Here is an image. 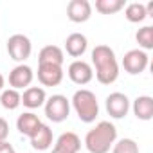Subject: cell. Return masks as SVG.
<instances>
[{
  "mask_svg": "<svg viewBox=\"0 0 153 153\" xmlns=\"http://www.w3.org/2000/svg\"><path fill=\"white\" fill-rule=\"evenodd\" d=\"M33 79H34V72H33V68H31L29 65H25V63L16 65V67L9 72V87L15 88V90H18V92L29 88V85L33 83Z\"/></svg>",
  "mask_w": 153,
  "mask_h": 153,
  "instance_id": "9",
  "label": "cell"
},
{
  "mask_svg": "<svg viewBox=\"0 0 153 153\" xmlns=\"http://www.w3.org/2000/svg\"><path fill=\"white\" fill-rule=\"evenodd\" d=\"M124 6V0H96V11L101 15H115Z\"/></svg>",
  "mask_w": 153,
  "mask_h": 153,
  "instance_id": "21",
  "label": "cell"
},
{
  "mask_svg": "<svg viewBox=\"0 0 153 153\" xmlns=\"http://www.w3.org/2000/svg\"><path fill=\"white\" fill-rule=\"evenodd\" d=\"M63 61H65V54H63V49L58 45H45L38 54V63H49V65L63 67Z\"/></svg>",
  "mask_w": 153,
  "mask_h": 153,
  "instance_id": "18",
  "label": "cell"
},
{
  "mask_svg": "<svg viewBox=\"0 0 153 153\" xmlns=\"http://www.w3.org/2000/svg\"><path fill=\"white\" fill-rule=\"evenodd\" d=\"M92 65L96 68V79L101 85H112L119 78V63L115 52L108 45H96L92 51Z\"/></svg>",
  "mask_w": 153,
  "mask_h": 153,
  "instance_id": "1",
  "label": "cell"
},
{
  "mask_svg": "<svg viewBox=\"0 0 153 153\" xmlns=\"http://www.w3.org/2000/svg\"><path fill=\"white\" fill-rule=\"evenodd\" d=\"M0 153H16V149L13 148V144L4 140V142H0Z\"/></svg>",
  "mask_w": 153,
  "mask_h": 153,
  "instance_id": "25",
  "label": "cell"
},
{
  "mask_svg": "<svg viewBox=\"0 0 153 153\" xmlns=\"http://www.w3.org/2000/svg\"><path fill=\"white\" fill-rule=\"evenodd\" d=\"M135 40H137L140 51L146 52V51L153 49V27H151V25L140 27V29L137 31V34H135Z\"/></svg>",
  "mask_w": 153,
  "mask_h": 153,
  "instance_id": "22",
  "label": "cell"
},
{
  "mask_svg": "<svg viewBox=\"0 0 153 153\" xmlns=\"http://www.w3.org/2000/svg\"><path fill=\"white\" fill-rule=\"evenodd\" d=\"M54 148L63 151V153H78L81 149V139L74 131H65L56 139Z\"/></svg>",
  "mask_w": 153,
  "mask_h": 153,
  "instance_id": "15",
  "label": "cell"
},
{
  "mask_svg": "<svg viewBox=\"0 0 153 153\" xmlns=\"http://www.w3.org/2000/svg\"><path fill=\"white\" fill-rule=\"evenodd\" d=\"M117 140V128L110 121H99L85 135V148L90 153H108Z\"/></svg>",
  "mask_w": 153,
  "mask_h": 153,
  "instance_id": "2",
  "label": "cell"
},
{
  "mask_svg": "<svg viewBox=\"0 0 153 153\" xmlns=\"http://www.w3.org/2000/svg\"><path fill=\"white\" fill-rule=\"evenodd\" d=\"M42 124V121H40V117L36 115V114H33V112H24L22 115H18V119H16V130L22 133V135H25V137H31L34 131H36V128Z\"/></svg>",
  "mask_w": 153,
  "mask_h": 153,
  "instance_id": "17",
  "label": "cell"
},
{
  "mask_svg": "<svg viewBox=\"0 0 153 153\" xmlns=\"http://www.w3.org/2000/svg\"><path fill=\"white\" fill-rule=\"evenodd\" d=\"M43 108H45V115L49 121L63 123V121H67V117L70 114V101L61 94H54L45 101Z\"/></svg>",
  "mask_w": 153,
  "mask_h": 153,
  "instance_id": "4",
  "label": "cell"
},
{
  "mask_svg": "<svg viewBox=\"0 0 153 153\" xmlns=\"http://www.w3.org/2000/svg\"><path fill=\"white\" fill-rule=\"evenodd\" d=\"M112 153H139V144L133 139H119L112 146Z\"/></svg>",
  "mask_w": 153,
  "mask_h": 153,
  "instance_id": "23",
  "label": "cell"
},
{
  "mask_svg": "<svg viewBox=\"0 0 153 153\" xmlns=\"http://www.w3.org/2000/svg\"><path fill=\"white\" fill-rule=\"evenodd\" d=\"M4 87H6V78L2 76V72H0V92L4 90Z\"/></svg>",
  "mask_w": 153,
  "mask_h": 153,
  "instance_id": "26",
  "label": "cell"
},
{
  "mask_svg": "<svg viewBox=\"0 0 153 153\" xmlns=\"http://www.w3.org/2000/svg\"><path fill=\"white\" fill-rule=\"evenodd\" d=\"M31 140V146L33 149H38V151H45L52 146V130L49 128V124H40L36 128V131L29 137Z\"/></svg>",
  "mask_w": 153,
  "mask_h": 153,
  "instance_id": "13",
  "label": "cell"
},
{
  "mask_svg": "<svg viewBox=\"0 0 153 153\" xmlns=\"http://www.w3.org/2000/svg\"><path fill=\"white\" fill-rule=\"evenodd\" d=\"M7 135H9V123L4 117H0V142L7 140Z\"/></svg>",
  "mask_w": 153,
  "mask_h": 153,
  "instance_id": "24",
  "label": "cell"
},
{
  "mask_svg": "<svg viewBox=\"0 0 153 153\" xmlns=\"http://www.w3.org/2000/svg\"><path fill=\"white\" fill-rule=\"evenodd\" d=\"M67 74H68V78L72 83L76 85H88L92 79H94V68L90 63L83 61V59H74L68 68H67Z\"/></svg>",
  "mask_w": 153,
  "mask_h": 153,
  "instance_id": "7",
  "label": "cell"
},
{
  "mask_svg": "<svg viewBox=\"0 0 153 153\" xmlns=\"http://www.w3.org/2000/svg\"><path fill=\"white\" fill-rule=\"evenodd\" d=\"M45 101H47V94H45V90L42 87H29L22 94V105L27 106L29 110L43 106Z\"/></svg>",
  "mask_w": 153,
  "mask_h": 153,
  "instance_id": "14",
  "label": "cell"
},
{
  "mask_svg": "<svg viewBox=\"0 0 153 153\" xmlns=\"http://www.w3.org/2000/svg\"><path fill=\"white\" fill-rule=\"evenodd\" d=\"M67 16L74 24H85L92 16V4L88 0H70L67 4Z\"/></svg>",
  "mask_w": 153,
  "mask_h": 153,
  "instance_id": "11",
  "label": "cell"
},
{
  "mask_svg": "<svg viewBox=\"0 0 153 153\" xmlns=\"http://www.w3.org/2000/svg\"><path fill=\"white\" fill-rule=\"evenodd\" d=\"M105 105H106L108 115L114 119H123L130 112V99L123 92H112L110 96H106Z\"/></svg>",
  "mask_w": 153,
  "mask_h": 153,
  "instance_id": "8",
  "label": "cell"
},
{
  "mask_svg": "<svg viewBox=\"0 0 153 153\" xmlns=\"http://www.w3.org/2000/svg\"><path fill=\"white\" fill-rule=\"evenodd\" d=\"M70 105L76 112V115L79 117V121L83 123H94L99 115V103H97V97L92 90L88 88H79L76 90L72 99H70Z\"/></svg>",
  "mask_w": 153,
  "mask_h": 153,
  "instance_id": "3",
  "label": "cell"
},
{
  "mask_svg": "<svg viewBox=\"0 0 153 153\" xmlns=\"http://www.w3.org/2000/svg\"><path fill=\"white\" fill-rule=\"evenodd\" d=\"M0 105L6 110H16L22 105V94L15 88H4L0 92Z\"/></svg>",
  "mask_w": 153,
  "mask_h": 153,
  "instance_id": "20",
  "label": "cell"
},
{
  "mask_svg": "<svg viewBox=\"0 0 153 153\" xmlns=\"http://www.w3.org/2000/svg\"><path fill=\"white\" fill-rule=\"evenodd\" d=\"M63 67L59 65H49V63H38V81L43 87H58L63 81Z\"/></svg>",
  "mask_w": 153,
  "mask_h": 153,
  "instance_id": "10",
  "label": "cell"
},
{
  "mask_svg": "<svg viewBox=\"0 0 153 153\" xmlns=\"http://www.w3.org/2000/svg\"><path fill=\"white\" fill-rule=\"evenodd\" d=\"M148 65H149V58L140 49H131L123 58V68L131 76H137V74L144 72L148 68Z\"/></svg>",
  "mask_w": 153,
  "mask_h": 153,
  "instance_id": "6",
  "label": "cell"
},
{
  "mask_svg": "<svg viewBox=\"0 0 153 153\" xmlns=\"http://www.w3.org/2000/svg\"><path fill=\"white\" fill-rule=\"evenodd\" d=\"M87 47H88V40L81 33H72L65 40V51L72 58H81L87 52Z\"/></svg>",
  "mask_w": 153,
  "mask_h": 153,
  "instance_id": "12",
  "label": "cell"
},
{
  "mask_svg": "<svg viewBox=\"0 0 153 153\" xmlns=\"http://www.w3.org/2000/svg\"><path fill=\"white\" fill-rule=\"evenodd\" d=\"M124 16L128 22L131 24H140L148 18V13H146V6L140 4V2H131V4H126L124 6Z\"/></svg>",
  "mask_w": 153,
  "mask_h": 153,
  "instance_id": "19",
  "label": "cell"
},
{
  "mask_svg": "<svg viewBox=\"0 0 153 153\" xmlns=\"http://www.w3.org/2000/svg\"><path fill=\"white\" fill-rule=\"evenodd\" d=\"M31 52H33V43L25 34L16 33V34L9 36V40H7V54H9L11 59L18 61V65H20L31 56Z\"/></svg>",
  "mask_w": 153,
  "mask_h": 153,
  "instance_id": "5",
  "label": "cell"
},
{
  "mask_svg": "<svg viewBox=\"0 0 153 153\" xmlns=\"http://www.w3.org/2000/svg\"><path fill=\"white\" fill-rule=\"evenodd\" d=\"M131 110H133V114L139 121H151L153 119V97L139 96L133 101Z\"/></svg>",
  "mask_w": 153,
  "mask_h": 153,
  "instance_id": "16",
  "label": "cell"
}]
</instances>
